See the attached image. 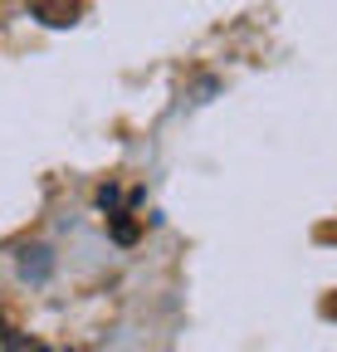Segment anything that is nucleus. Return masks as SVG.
I'll list each match as a JSON object with an SVG mask.
<instances>
[{
	"instance_id": "obj_1",
	"label": "nucleus",
	"mask_w": 337,
	"mask_h": 352,
	"mask_svg": "<svg viewBox=\"0 0 337 352\" xmlns=\"http://www.w3.org/2000/svg\"><path fill=\"white\" fill-rule=\"evenodd\" d=\"M20 270H25V274H34V279H45V274H49V250H25Z\"/></svg>"
}]
</instances>
